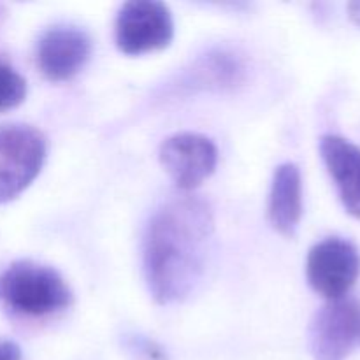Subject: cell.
<instances>
[{
	"label": "cell",
	"instance_id": "7",
	"mask_svg": "<svg viewBox=\"0 0 360 360\" xmlns=\"http://www.w3.org/2000/svg\"><path fill=\"white\" fill-rule=\"evenodd\" d=\"M160 164L179 190L190 192L213 174L218 164V150L206 136L176 134L162 143Z\"/></svg>",
	"mask_w": 360,
	"mask_h": 360
},
{
	"label": "cell",
	"instance_id": "5",
	"mask_svg": "<svg viewBox=\"0 0 360 360\" xmlns=\"http://www.w3.org/2000/svg\"><path fill=\"white\" fill-rule=\"evenodd\" d=\"M309 352L316 360H345L360 348V302L329 301L313 316L308 329Z\"/></svg>",
	"mask_w": 360,
	"mask_h": 360
},
{
	"label": "cell",
	"instance_id": "8",
	"mask_svg": "<svg viewBox=\"0 0 360 360\" xmlns=\"http://www.w3.org/2000/svg\"><path fill=\"white\" fill-rule=\"evenodd\" d=\"M91 55V41L81 28L55 27L37 42V65L49 81H69Z\"/></svg>",
	"mask_w": 360,
	"mask_h": 360
},
{
	"label": "cell",
	"instance_id": "4",
	"mask_svg": "<svg viewBox=\"0 0 360 360\" xmlns=\"http://www.w3.org/2000/svg\"><path fill=\"white\" fill-rule=\"evenodd\" d=\"M172 35V14L162 2L132 0L123 4L116 16L115 41L125 55H143L167 48Z\"/></svg>",
	"mask_w": 360,
	"mask_h": 360
},
{
	"label": "cell",
	"instance_id": "1",
	"mask_svg": "<svg viewBox=\"0 0 360 360\" xmlns=\"http://www.w3.org/2000/svg\"><path fill=\"white\" fill-rule=\"evenodd\" d=\"M213 231L211 207L199 197H172L151 214L143 257L155 301L172 304L192 294L206 269Z\"/></svg>",
	"mask_w": 360,
	"mask_h": 360
},
{
	"label": "cell",
	"instance_id": "6",
	"mask_svg": "<svg viewBox=\"0 0 360 360\" xmlns=\"http://www.w3.org/2000/svg\"><path fill=\"white\" fill-rule=\"evenodd\" d=\"M359 273V250L347 239L327 238L309 250L306 276L313 290L329 301L343 299L357 281Z\"/></svg>",
	"mask_w": 360,
	"mask_h": 360
},
{
	"label": "cell",
	"instance_id": "3",
	"mask_svg": "<svg viewBox=\"0 0 360 360\" xmlns=\"http://www.w3.org/2000/svg\"><path fill=\"white\" fill-rule=\"evenodd\" d=\"M44 160L46 139L37 129L0 125V202L20 195L37 178Z\"/></svg>",
	"mask_w": 360,
	"mask_h": 360
},
{
	"label": "cell",
	"instance_id": "9",
	"mask_svg": "<svg viewBox=\"0 0 360 360\" xmlns=\"http://www.w3.org/2000/svg\"><path fill=\"white\" fill-rule=\"evenodd\" d=\"M320 153L338 186L345 210L360 218V148L341 136H323Z\"/></svg>",
	"mask_w": 360,
	"mask_h": 360
},
{
	"label": "cell",
	"instance_id": "10",
	"mask_svg": "<svg viewBox=\"0 0 360 360\" xmlns=\"http://www.w3.org/2000/svg\"><path fill=\"white\" fill-rule=\"evenodd\" d=\"M302 217V178L295 164L287 162L274 171L269 193V221L280 234L294 236Z\"/></svg>",
	"mask_w": 360,
	"mask_h": 360
},
{
	"label": "cell",
	"instance_id": "12",
	"mask_svg": "<svg viewBox=\"0 0 360 360\" xmlns=\"http://www.w3.org/2000/svg\"><path fill=\"white\" fill-rule=\"evenodd\" d=\"M0 360H21V350L11 341H0Z\"/></svg>",
	"mask_w": 360,
	"mask_h": 360
},
{
	"label": "cell",
	"instance_id": "2",
	"mask_svg": "<svg viewBox=\"0 0 360 360\" xmlns=\"http://www.w3.org/2000/svg\"><path fill=\"white\" fill-rule=\"evenodd\" d=\"M72 292L53 267L21 260L0 274V304L20 316H48L69 308Z\"/></svg>",
	"mask_w": 360,
	"mask_h": 360
},
{
	"label": "cell",
	"instance_id": "13",
	"mask_svg": "<svg viewBox=\"0 0 360 360\" xmlns=\"http://www.w3.org/2000/svg\"><path fill=\"white\" fill-rule=\"evenodd\" d=\"M348 13H350V18L354 20V23L360 27V2L348 4Z\"/></svg>",
	"mask_w": 360,
	"mask_h": 360
},
{
	"label": "cell",
	"instance_id": "11",
	"mask_svg": "<svg viewBox=\"0 0 360 360\" xmlns=\"http://www.w3.org/2000/svg\"><path fill=\"white\" fill-rule=\"evenodd\" d=\"M27 97V81L11 65L0 62V112L16 108Z\"/></svg>",
	"mask_w": 360,
	"mask_h": 360
}]
</instances>
